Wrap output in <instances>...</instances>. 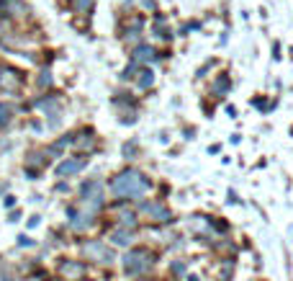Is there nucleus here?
Returning <instances> with one entry per match:
<instances>
[{"mask_svg": "<svg viewBox=\"0 0 293 281\" xmlns=\"http://www.w3.org/2000/svg\"><path fill=\"white\" fill-rule=\"evenodd\" d=\"M146 191H152V181L136 168L124 170L111 181V194L118 199H142Z\"/></svg>", "mask_w": 293, "mask_h": 281, "instance_id": "obj_1", "label": "nucleus"}, {"mask_svg": "<svg viewBox=\"0 0 293 281\" xmlns=\"http://www.w3.org/2000/svg\"><path fill=\"white\" fill-rule=\"evenodd\" d=\"M121 263H124V271L129 276H144V274H149L152 266H154V253L146 250V248H134L124 256Z\"/></svg>", "mask_w": 293, "mask_h": 281, "instance_id": "obj_2", "label": "nucleus"}, {"mask_svg": "<svg viewBox=\"0 0 293 281\" xmlns=\"http://www.w3.org/2000/svg\"><path fill=\"white\" fill-rule=\"evenodd\" d=\"M23 85V72L11 65H0V93H18Z\"/></svg>", "mask_w": 293, "mask_h": 281, "instance_id": "obj_3", "label": "nucleus"}, {"mask_svg": "<svg viewBox=\"0 0 293 281\" xmlns=\"http://www.w3.org/2000/svg\"><path fill=\"white\" fill-rule=\"evenodd\" d=\"M82 253L90 258V261H95V263H100V266H108V263H113V253H111V248H106L103 242H98V240H90V242H85L82 245Z\"/></svg>", "mask_w": 293, "mask_h": 281, "instance_id": "obj_4", "label": "nucleus"}, {"mask_svg": "<svg viewBox=\"0 0 293 281\" xmlns=\"http://www.w3.org/2000/svg\"><path fill=\"white\" fill-rule=\"evenodd\" d=\"M57 274L67 281H82L85 279V266L80 261H72V258H59L57 261Z\"/></svg>", "mask_w": 293, "mask_h": 281, "instance_id": "obj_5", "label": "nucleus"}, {"mask_svg": "<svg viewBox=\"0 0 293 281\" xmlns=\"http://www.w3.org/2000/svg\"><path fill=\"white\" fill-rule=\"evenodd\" d=\"M80 199L88 201L90 206H100L103 204V186H100L98 178H90L80 186Z\"/></svg>", "mask_w": 293, "mask_h": 281, "instance_id": "obj_6", "label": "nucleus"}, {"mask_svg": "<svg viewBox=\"0 0 293 281\" xmlns=\"http://www.w3.org/2000/svg\"><path fill=\"white\" fill-rule=\"evenodd\" d=\"M139 212L146 217V220H152V222H170L172 220V212L165 204H160V201H142Z\"/></svg>", "mask_w": 293, "mask_h": 281, "instance_id": "obj_7", "label": "nucleus"}, {"mask_svg": "<svg viewBox=\"0 0 293 281\" xmlns=\"http://www.w3.org/2000/svg\"><path fill=\"white\" fill-rule=\"evenodd\" d=\"M0 16L23 18V16H29V5H26L23 0H0Z\"/></svg>", "mask_w": 293, "mask_h": 281, "instance_id": "obj_8", "label": "nucleus"}, {"mask_svg": "<svg viewBox=\"0 0 293 281\" xmlns=\"http://www.w3.org/2000/svg\"><path fill=\"white\" fill-rule=\"evenodd\" d=\"M72 144H75V150H80V152H95V150H98V140H95L93 129L77 132L75 140H72Z\"/></svg>", "mask_w": 293, "mask_h": 281, "instance_id": "obj_9", "label": "nucleus"}, {"mask_svg": "<svg viewBox=\"0 0 293 281\" xmlns=\"http://www.w3.org/2000/svg\"><path fill=\"white\" fill-rule=\"evenodd\" d=\"M70 222H72V227H77V230H85L93 224L95 220V212H82V209H70Z\"/></svg>", "mask_w": 293, "mask_h": 281, "instance_id": "obj_10", "label": "nucleus"}, {"mask_svg": "<svg viewBox=\"0 0 293 281\" xmlns=\"http://www.w3.org/2000/svg\"><path fill=\"white\" fill-rule=\"evenodd\" d=\"M82 168H85V158H70V160H65V162H59V165H57V176L67 178V176H75L77 170H82Z\"/></svg>", "mask_w": 293, "mask_h": 281, "instance_id": "obj_11", "label": "nucleus"}, {"mask_svg": "<svg viewBox=\"0 0 293 281\" xmlns=\"http://www.w3.org/2000/svg\"><path fill=\"white\" fill-rule=\"evenodd\" d=\"M124 26H126V29H121V36H124V39H134V36L142 31L144 18H142V16H134V18H129V21H126Z\"/></svg>", "mask_w": 293, "mask_h": 281, "instance_id": "obj_12", "label": "nucleus"}, {"mask_svg": "<svg viewBox=\"0 0 293 281\" xmlns=\"http://www.w3.org/2000/svg\"><path fill=\"white\" fill-rule=\"evenodd\" d=\"M134 60L152 62V60H157V52H154V47H149V44H139V47H134Z\"/></svg>", "mask_w": 293, "mask_h": 281, "instance_id": "obj_13", "label": "nucleus"}, {"mask_svg": "<svg viewBox=\"0 0 293 281\" xmlns=\"http://www.w3.org/2000/svg\"><path fill=\"white\" fill-rule=\"evenodd\" d=\"M113 212H116V220L121 224H126V227H134L136 224V214H134V209H129V206H121V209H113Z\"/></svg>", "mask_w": 293, "mask_h": 281, "instance_id": "obj_14", "label": "nucleus"}, {"mask_svg": "<svg viewBox=\"0 0 293 281\" xmlns=\"http://www.w3.org/2000/svg\"><path fill=\"white\" fill-rule=\"evenodd\" d=\"M34 108H41V111L52 114V119H54V116H59V106H57V101H54V98H41V101L34 103Z\"/></svg>", "mask_w": 293, "mask_h": 281, "instance_id": "obj_15", "label": "nucleus"}, {"mask_svg": "<svg viewBox=\"0 0 293 281\" xmlns=\"http://www.w3.org/2000/svg\"><path fill=\"white\" fill-rule=\"evenodd\" d=\"M152 83H154V72L149 67H144L139 75H136V85H139L142 90H146V88H152Z\"/></svg>", "mask_w": 293, "mask_h": 281, "instance_id": "obj_16", "label": "nucleus"}, {"mask_svg": "<svg viewBox=\"0 0 293 281\" xmlns=\"http://www.w3.org/2000/svg\"><path fill=\"white\" fill-rule=\"evenodd\" d=\"M229 88H232V80H229V75L216 78V83H214V93H216V96H226Z\"/></svg>", "mask_w": 293, "mask_h": 281, "instance_id": "obj_17", "label": "nucleus"}, {"mask_svg": "<svg viewBox=\"0 0 293 281\" xmlns=\"http://www.w3.org/2000/svg\"><path fill=\"white\" fill-rule=\"evenodd\" d=\"M131 238H134V232H129V230H116V232L111 235V240L116 242V245H129Z\"/></svg>", "mask_w": 293, "mask_h": 281, "instance_id": "obj_18", "label": "nucleus"}, {"mask_svg": "<svg viewBox=\"0 0 293 281\" xmlns=\"http://www.w3.org/2000/svg\"><path fill=\"white\" fill-rule=\"evenodd\" d=\"M95 5V0H72V8H75L77 13H90Z\"/></svg>", "mask_w": 293, "mask_h": 281, "instance_id": "obj_19", "label": "nucleus"}, {"mask_svg": "<svg viewBox=\"0 0 293 281\" xmlns=\"http://www.w3.org/2000/svg\"><path fill=\"white\" fill-rule=\"evenodd\" d=\"M154 34L162 36V39H170V31H167V23H165V18H154Z\"/></svg>", "mask_w": 293, "mask_h": 281, "instance_id": "obj_20", "label": "nucleus"}, {"mask_svg": "<svg viewBox=\"0 0 293 281\" xmlns=\"http://www.w3.org/2000/svg\"><path fill=\"white\" fill-rule=\"evenodd\" d=\"M11 116H13V108L5 106V103H0V129H3V126H8Z\"/></svg>", "mask_w": 293, "mask_h": 281, "instance_id": "obj_21", "label": "nucleus"}, {"mask_svg": "<svg viewBox=\"0 0 293 281\" xmlns=\"http://www.w3.org/2000/svg\"><path fill=\"white\" fill-rule=\"evenodd\" d=\"M39 85H41V88H47V85H49V70H44V72H41V78H39Z\"/></svg>", "mask_w": 293, "mask_h": 281, "instance_id": "obj_22", "label": "nucleus"}, {"mask_svg": "<svg viewBox=\"0 0 293 281\" xmlns=\"http://www.w3.org/2000/svg\"><path fill=\"white\" fill-rule=\"evenodd\" d=\"M172 271H175V276H183L185 274V263H172Z\"/></svg>", "mask_w": 293, "mask_h": 281, "instance_id": "obj_23", "label": "nucleus"}, {"mask_svg": "<svg viewBox=\"0 0 293 281\" xmlns=\"http://www.w3.org/2000/svg\"><path fill=\"white\" fill-rule=\"evenodd\" d=\"M124 155H126V158H134V142H129V144H126Z\"/></svg>", "mask_w": 293, "mask_h": 281, "instance_id": "obj_24", "label": "nucleus"}]
</instances>
